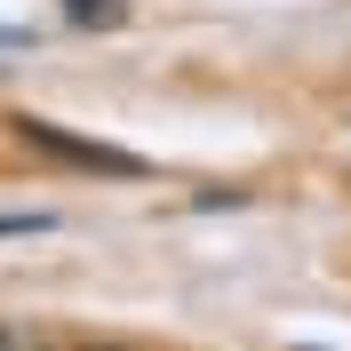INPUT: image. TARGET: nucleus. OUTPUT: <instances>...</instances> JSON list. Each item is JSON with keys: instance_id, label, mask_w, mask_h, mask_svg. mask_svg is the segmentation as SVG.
<instances>
[{"instance_id": "obj_1", "label": "nucleus", "mask_w": 351, "mask_h": 351, "mask_svg": "<svg viewBox=\"0 0 351 351\" xmlns=\"http://www.w3.org/2000/svg\"><path fill=\"white\" fill-rule=\"evenodd\" d=\"M16 128V144L24 152H48V160H64V168H96V176H144V160L136 152H112V144H88V136H72V128H56V120H8Z\"/></svg>"}, {"instance_id": "obj_2", "label": "nucleus", "mask_w": 351, "mask_h": 351, "mask_svg": "<svg viewBox=\"0 0 351 351\" xmlns=\"http://www.w3.org/2000/svg\"><path fill=\"white\" fill-rule=\"evenodd\" d=\"M0 351H64V343H48V335H32L24 319H0Z\"/></svg>"}, {"instance_id": "obj_3", "label": "nucleus", "mask_w": 351, "mask_h": 351, "mask_svg": "<svg viewBox=\"0 0 351 351\" xmlns=\"http://www.w3.org/2000/svg\"><path fill=\"white\" fill-rule=\"evenodd\" d=\"M72 24H120V0H72Z\"/></svg>"}, {"instance_id": "obj_4", "label": "nucleus", "mask_w": 351, "mask_h": 351, "mask_svg": "<svg viewBox=\"0 0 351 351\" xmlns=\"http://www.w3.org/2000/svg\"><path fill=\"white\" fill-rule=\"evenodd\" d=\"M72 351H136V343H112V335H88V343H72Z\"/></svg>"}]
</instances>
